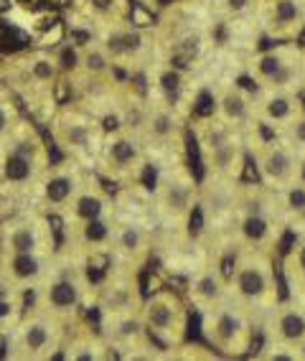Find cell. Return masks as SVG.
I'll return each mask as SVG.
<instances>
[{
	"label": "cell",
	"instance_id": "obj_6",
	"mask_svg": "<svg viewBox=\"0 0 305 361\" xmlns=\"http://www.w3.org/2000/svg\"><path fill=\"white\" fill-rule=\"evenodd\" d=\"M49 133H51L54 145L66 158L79 163L97 158L104 135H107L99 112L89 110L82 102L56 104V110L49 117Z\"/></svg>",
	"mask_w": 305,
	"mask_h": 361
},
{
	"label": "cell",
	"instance_id": "obj_29",
	"mask_svg": "<svg viewBox=\"0 0 305 361\" xmlns=\"http://www.w3.org/2000/svg\"><path fill=\"white\" fill-rule=\"evenodd\" d=\"M26 295L0 275V334H11L26 313Z\"/></svg>",
	"mask_w": 305,
	"mask_h": 361
},
{
	"label": "cell",
	"instance_id": "obj_10",
	"mask_svg": "<svg viewBox=\"0 0 305 361\" xmlns=\"http://www.w3.org/2000/svg\"><path fill=\"white\" fill-rule=\"evenodd\" d=\"M66 323L41 308H26V313L8 334V356L18 361H46L61 354Z\"/></svg>",
	"mask_w": 305,
	"mask_h": 361
},
{
	"label": "cell",
	"instance_id": "obj_7",
	"mask_svg": "<svg viewBox=\"0 0 305 361\" xmlns=\"http://www.w3.org/2000/svg\"><path fill=\"white\" fill-rule=\"evenodd\" d=\"M247 150L249 161L254 163L257 183L270 191H282L303 178V158L278 133H270L252 123L247 128Z\"/></svg>",
	"mask_w": 305,
	"mask_h": 361
},
{
	"label": "cell",
	"instance_id": "obj_3",
	"mask_svg": "<svg viewBox=\"0 0 305 361\" xmlns=\"http://www.w3.org/2000/svg\"><path fill=\"white\" fill-rule=\"evenodd\" d=\"M87 295H89V275L79 264V257L56 252L49 275L33 290V305L69 326L77 321L79 310L87 303Z\"/></svg>",
	"mask_w": 305,
	"mask_h": 361
},
{
	"label": "cell",
	"instance_id": "obj_4",
	"mask_svg": "<svg viewBox=\"0 0 305 361\" xmlns=\"http://www.w3.org/2000/svg\"><path fill=\"white\" fill-rule=\"evenodd\" d=\"M227 295L260 318L270 308H275L282 300V295H280V280L273 252L242 247L239 259L229 275Z\"/></svg>",
	"mask_w": 305,
	"mask_h": 361
},
{
	"label": "cell",
	"instance_id": "obj_35",
	"mask_svg": "<svg viewBox=\"0 0 305 361\" xmlns=\"http://www.w3.org/2000/svg\"><path fill=\"white\" fill-rule=\"evenodd\" d=\"M303 3H305V0H303Z\"/></svg>",
	"mask_w": 305,
	"mask_h": 361
},
{
	"label": "cell",
	"instance_id": "obj_15",
	"mask_svg": "<svg viewBox=\"0 0 305 361\" xmlns=\"http://www.w3.org/2000/svg\"><path fill=\"white\" fill-rule=\"evenodd\" d=\"M97 163L107 180L132 186L145 171L148 148L132 128H115L104 135Z\"/></svg>",
	"mask_w": 305,
	"mask_h": 361
},
{
	"label": "cell",
	"instance_id": "obj_26",
	"mask_svg": "<svg viewBox=\"0 0 305 361\" xmlns=\"http://www.w3.org/2000/svg\"><path fill=\"white\" fill-rule=\"evenodd\" d=\"M221 298H227V275L221 272L219 262H216L214 257H208L206 262L196 270L194 278H191L189 300L199 310H206L214 303H219Z\"/></svg>",
	"mask_w": 305,
	"mask_h": 361
},
{
	"label": "cell",
	"instance_id": "obj_13",
	"mask_svg": "<svg viewBox=\"0 0 305 361\" xmlns=\"http://www.w3.org/2000/svg\"><path fill=\"white\" fill-rule=\"evenodd\" d=\"M140 318L158 348H175L189 331V300L173 288H156L140 303Z\"/></svg>",
	"mask_w": 305,
	"mask_h": 361
},
{
	"label": "cell",
	"instance_id": "obj_31",
	"mask_svg": "<svg viewBox=\"0 0 305 361\" xmlns=\"http://www.w3.org/2000/svg\"><path fill=\"white\" fill-rule=\"evenodd\" d=\"M260 0H211V8L224 20H242L254 16Z\"/></svg>",
	"mask_w": 305,
	"mask_h": 361
},
{
	"label": "cell",
	"instance_id": "obj_22",
	"mask_svg": "<svg viewBox=\"0 0 305 361\" xmlns=\"http://www.w3.org/2000/svg\"><path fill=\"white\" fill-rule=\"evenodd\" d=\"M303 107H305L303 92H280V90L254 92L252 123L270 130V133H280Z\"/></svg>",
	"mask_w": 305,
	"mask_h": 361
},
{
	"label": "cell",
	"instance_id": "obj_34",
	"mask_svg": "<svg viewBox=\"0 0 305 361\" xmlns=\"http://www.w3.org/2000/svg\"><path fill=\"white\" fill-rule=\"evenodd\" d=\"M300 64H303V94H305V44L300 46Z\"/></svg>",
	"mask_w": 305,
	"mask_h": 361
},
{
	"label": "cell",
	"instance_id": "obj_33",
	"mask_svg": "<svg viewBox=\"0 0 305 361\" xmlns=\"http://www.w3.org/2000/svg\"><path fill=\"white\" fill-rule=\"evenodd\" d=\"M278 135L285 137V140L290 142L292 148H295L300 153V158L305 161V107L298 112V115L292 117V120L285 125V128L280 130Z\"/></svg>",
	"mask_w": 305,
	"mask_h": 361
},
{
	"label": "cell",
	"instance_id": "obj_19",
	"mask_svg": "<svg viewBox=\"0 0 305 361\" xmlns=\"http://www.w3.org/2000/svg\"><path fill=\"white\" fill-rule=\"evenodd\" d=\"M85 176L87 173L82 171V163L72 161V158L49 166V171L39 180V186H36L41 204L46 209H51V212L61 214L66 209V204L72 201V196L77 194V188L82 186Z\"/></svg>",
	"mask_w": 305,
	"mask_h": 361
},
{
	"label": "cell",
	"instance_id": "obj_9",
	"mask_svg": "<svg viewBox=\"0 0 305 361\" xmlns=\"http://www.w3.org/2000/svg\"><path fill=\"white\" fill-rule=\"evenodd\" d=\"M102 46L110 54L112 64L120 74H145L153 61L161 56V41L150 28L130 23L127 18L110 23L94 31Z\"/></svg>",
	"mask_w": 305,
	"mask_h": 361
},
{
	"label": "cell",
	"instance_id": "obj_28",
	"mask_svg": "<svg viewBox=\"0 0 305 361\" xmlns=\"http://www.w3.org/2000/svg\"><path fill=\"white\" fill-rule=\"evenodd\" d=\"M74 6L94 31L127 18V0H74Z\"/></svg>",
	"mask_w": 305,
	"mask_h": 361
},
{
	"label": "cell",
	"instance_id": "obj_32",
	"mask_svg": "<svg viewBox=\"0 0 305 361\" xmlns=\"http://www.w3.org/2000/svg\"><path fill=\"white\" fill-rule=\"evenodd\" d=\"M18 120H20V115L13 102V92H11V87H0V140L11 133V128H13Z\"/></svg>",
	"mask_w": 305,
	"mask_h": 361
},
{
	"label": "cell",
	"instance_id": "obj_30",
	"mask_svg": "<svg viewBox=\"0 0 305 361\" xmlns=\"http://www.w3.org/2000/svg\"><path fill=\"white\" fill-rule=\"evenodd\" d=\"M280 201V209H282V216H285L287 224H298L305 221V180H295L292 186L282 188V191H275Z\"/></svg>",
	"mask_w": 305,
	"mask_h": 361
},
{
	"label": "cell",
	"instance_id": "obj_23",
	"mask_svg": "<svg viewBox=\"0 0 305 361\" xmlns=\"http://www.w3.org/2000/svg\"><path fill=\"white\" fill-rule=\"evenodd\" d=\"M112 214H115V199H112V194L104 186H99L94 178L85 176L82 186L77 188V194L72 196V201L61 212V219H64V226H77L92 219L112 216Z\"/></svg>",
	"mask_w": 305,
	"mask_h": 361
},
{
	"label": "cell",
	"instance_id": "obj_12",
	"mask_svg": "<svg viewBox=\"0 0 305 361\" xmlns=\"http://www.w3.org/2000/svg\"><path fill=\"white\" fill-rule=\"evenodd\" d=\"M61 79L64 77L58 69L56 54L46 49L18 54L6 66V82L11 92L31 102L33 107H41L44 102L54 104V90Z\"/></svg>",
	"mask_w": 305,
	"mask_h": 361
},
{
	"label": "cell",
	"instance_id": "obj_11",
	"mask_svg": "<svg viewBox=\"0 0 305 361\" xmlns=\"http://www.w3.org/2000/svg\"><path fill=\"white\" fill-rule=\"evenodd\" d=\"M244 71L254 84V92H303V64L295 41H275L273 46L247 56Z\"/></svg>",
	"mask_w": 305,
	"mask_h": 361
},
{
	"label": "cell",
	"instance_id": "obj_16",
	"mask_svg": "<svg viewBox=\"0 0 305 361\" xmlns=\"http://www.w3.org/2000/svg\"><path fill=\"white\" fill-rule=\"evenodd\" d=\"M0 252H56L49 216L41 212L11 216L0 229Z\"/></svg>",
	"mask_w": 305,
	"mask_h": 361
},
{
	"label": "cell",
	"instance_id": "obj_14",
	"mask_svg": "<svg viewBox=\"0 0 305 361\" xmlns=\"http://www.w3.org/2000/svg\"><path fill=\"white\" fill-rule=\"evenodd\" d=\"M153 204L166 224L186 226L199 212V180L181 163H173L158 176L153 188Z\"/></svg>",
	"mask_w": 305,
	"mask_h": 361
},
{
	"label": "cell",
	"instance_id": "obj_18",
	"mask_svg": "<svg viewBox=\"0 0 305 361\" xmlns=\"http://www.w3.org/2000/svg\"><path fill=\"white\" fill-rule=\"evenodd\" d=\"M254 18L270 41H298L305 31L303 0H260Z\"/></svg>",
	"mask_w": 305,
	"mask_h": 361
},
{
	"label": "cell",
	"instance_id": "obj_5",
	"mask_svg": "<svg viewBox=\"0 0 305 361\" xmlns=\"http://www.w3.org/2000/svg\"><path fill=\"white\" fill-rule=\"evenodd\" d=\"M194 137L204 163V178L242 180L247 171V130L221 125L214 117H201L194 123Z\"/></svg>",
	"mask_w": 305,
	"mask_h": 361
},
{
	"label": "cell",
	"instance_id": "obj_1",
	"mask_svg": "<svg viewBox=\"0 0 305 361\" xmlns=\"http://www.w3.org/2000/svg\"><path fill=\"white\" fill-rule=\"evenodd\" d=\"M49 166V145L39 135V130L20 117L0 140V191L11 196L36 194V186Z\"/></svg>",
	"mask_w": 305,
	"mask_h": 361
},
{
	"label": "cell",
	"instance_id": "obj_17",
	"mask_svg": "<svg viewBox=\"0 0 305 361\" xmlns=\"http://www.w3.org/2000/svg\"><path fill=\"white\" fill-rule=\"evenodd\" d=\"M265 341L285 346L305 356V303L300 300H280L265 313Z\"/></svg>",
	"mask_w": 305,
	"mask_h": 361
},
{
	"label": "cell",
	"instance_id": "obj_2",
	"mask_svg": "<svg viewBox=\"0 0 305 361\" xmlns=\"http://www.w3.org/2000/svg\"><path fill=\"white\" fill-rule=\"evenodd\" d=\"M285 224L287 221L275 191L265 188L262 183L257 186L239 183V199L232 216V237L242 247L273 252Z\"/></svg>",
	"mask_w": 305,
	"mask_h": 361
},
{
	"label": "cell",
	"instance_id": "obj_20",
	"mask_svg": "<svg viewBox=\"0 0 305 361\" xmlns=\"http://www.w3.org/2000/svg\"><path fill=\"white\" fill-rule=\"evenodd\" d=\"M56 252H0V275L18 290L31 293L49 275Z\"/></svg>",
	"mask_w": 305,
	"mask_h": 361
},
{
	"label": "cell",
	"instance_id": "obj_25",
	"mask_svg": "<svg viewBox=\"0 0 305 361\" xmlns=\"http://www.w3.org/2000/svg\"><path fill=\"white\" fill-rule=\"evenodd\" d=\"M61 356L64 359H74V361H102L117 356L112 351L110 341L104 338L102 331H92V329H79L77 321L66 326V336L64 343H61Z\"/></svg>",
	"mask_w": 305,
	"mask_h": 361
},
{
	"label": "cell",
	"instance_id": "obj_8",
	"mask_svg": "<svg viewBox=\"0 0 305 361\" xmlns=\"http://www.w3.org/2000/svg\"><path fill=\"white\" fill-rule=\"evenodd\" d=\"M254 313L234 298H221L219 303L201 310V334L216 354L237 359L249 354L254 341Z\"/></svg>",
	"mask_w": 305,
	"mask_h": 361
},
{
	"label": "cell",
	"instance_id": "obj_21",
	"mask_svg": "<svg viewBox=\"0 0 305 361\" xmlns=\"http://www.w3.org/2000/svg\"><path fill=\"white\" fill-rule=\"evenodd\" d=\"M254 92L237 82H219L211 87V117L221 125L247 130L252 125Z\"/></svg>",
	"mask_w": 305,
	"mask_h": 361
},
{
	"label": "cell",
	"instance_id": "obj_24",
	"mask_svg": "<svg viewBox=\"0 0 305 361\" xmlns=\"http://www.w3.org/2000/svg\"><path fill=\"white\" fill-rule=\"evenodd\" d=\"M150 247H153V239L143 224L132 219H115L110 242V257H115V262L135 270L150 255Z\"/></svg>",
	"mask_w": 305,
	"mask_h": 361
},
{
	"label": "cell",
	"instance_id": "obj_27",
	"mask_svg": "<svg viewBox=\"0 0 305 361\" xmlns=\"http://www.w3.org/2000/svg\"><path fill=\"white\" fill-rule=\"evenodd\" d=\"M282 280L287 298L305 303V232H300L282 257Z\"/></svg>",
	"mask_w": 305,
	"mask_h": 361
}]
</instances>
